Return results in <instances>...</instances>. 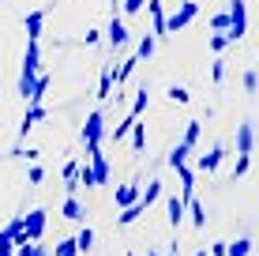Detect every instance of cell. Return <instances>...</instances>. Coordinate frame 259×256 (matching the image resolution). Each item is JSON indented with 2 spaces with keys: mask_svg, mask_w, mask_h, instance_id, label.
<instances>
[{
  "mask_svg": "<svg viewBox=\"0 0 259 256\" xmlns=\"http://www.w3.org/2000/svg\"><path fill=\"white\" fill-rule=\"evenodd\" d=\"M109 136V128H105V113L102 109H91L83 121V143H87V155L91 151H102V139Z\"/></svg>",
  "mask_w": 259,
  "mask_h": 256,
  "instance_id": "cell-1",
  "label": "cell"
},
{
  "mask_svg": "<svg viewBox=\"0 0 259 256\" xmlns=\"http://www.w3.org/2000/svg\"><path fill=\"white\" fill-rule=\"evenodd\" d=\"M195 15H199V4H195V0H181V4H177V12H169V19H165L169 38H173V34H181L184 26L195 19Z\"/></svg>",
  "mask_w": 259,
  "mask_h": 256,
  "instance_id": "cell-2",
  "label": "cell"
},
{
  "mask_svg": "<svg viewBox=\"0 0 259 256\" xmlns=\"http://www.w3.org/2000/svg\"><path fill=\"white\" fill-rule=\"evenodd\" d=\"M226 34L233 38V46L248 34V4L244 0H229V30Z\"/></svg>",
  "mask_w": 259,
  "mask_h": 256,
  "instance_id": "cell-3",
  "label": "cell"
},
{
  "mask_svg": "<svg viewBox=\"0 0 259 256\" xmlns=\"http://www.w3.org/2000/svg\"><path fill=\"white\" fill-rule=\"evenodd\" d=\"M46 117H49V109H46L41 102H26V113H23V121H19V139H26Z\"/></svg>",
  "mask_w": 259,
  "mask_h": 256,
  "instance_id": "cell-4",
  "label": "cell"
},
{
  "mask_svg": "<svg viewBox=\"0 0 259 256\" xmlns=\"http://www.w3.org/2000/svg\"><path fill=\"white\" fill-rule=\"evenodd\" d=\"M46 223H49V211H46V207H34L30 215H26V223H23V234L30 237V241H41V234H46Z\"/></svg>",
  "mask_w": 259,
  "mask_h": 256,
  "instance_id": "cell-5",
  "label": "cell"
},
{
  "mask_svg": "<svg viewBox=\"0 0 259 256\" xmlns=\"http://www.w3.org/2000/svg\"><path fill=\"white\" fill-rule=\"evenodd\" d=\"M147 12H150V34L154 38H169V26H165V4L162 0H147Z\"/></svg>",
  "mask_w": 259,
  "mask_h": 256,
  "instance_id": "cell-6",
  "label": "cell"
},
{
  "mask_svg": "<svg viewBox=\"0 0 259 256\" xmlns=\"http://www.w3.org/2000/svg\"><path fill=\"white\" fill-rule=\"evenodd\" d=\"M188 218V200L184 196H165V223L173 230H181V223Z\"/></svg>",
  "mask_w": 259,
  "mask_h": 256,
  "instance_id": "cell-7",
  "label": "cell"
},
{
  "mask_svg": "<svg viewBox=\"0 0 259 256\" xmlns=\"http://www.w3.org/2000/svg\"><path fill=\"white\" fill-rule=\"evenodd\" d=\"M226 158H229L226 147H210L207 155H199V158H195V170H199V173H218Z\"/></svg>",
  "mask_w": 259,
  "mask_h": 256,
  "instance_id": "cell-8",
  "label": "cell"
},
{
  "mask_svg": "<svg viewBox=\"0 0 259 256\" xmlns=\"http://www.w3.org/2000/svg\"><path fill=\"white\" fill-rule=\"evenodd\" d=\"M23 30H26V42H41V30H46V8L26 12L23 15Z\"/></svg>",
  "mask_w": 259,
  "mask_h": 256,
  "instance_id": "cell-9",
  "label": "cell"
},
{
  "mask_svg": "<svg viewBox=\"0 0 259 256\" xmlns=\"http://www.w3.org/2000/svg\"><path fill=\"white\" fill-rule=\"evenodd\" d=\"M105 42H109V49H124L128 46V26H124L120 12L109 19V26H105Z\"/></svg>",
  "mask_w": 259,
  "mask_h": 256,
  "instance_id": "cell-10",
  "label": "cell"
},
{
  "mask_svg": "<svg viewBox=\"0 0 259 256\" xmlns=\"http://www.w3.org/2000/svg\"><path fill=\"white\" fill-rule=\"evenodd\" d=\"M252 147H255V128H252V121H240L237 125V155H252Z\"/></svg>",
  "mask_w": 259,
  "mask_h": 256,
  "instance_id": "cell-11",
  "label": "cell"
},
{
  "mask_svg": "<svg viewBox=\"0 0 259 256\" xmlns=\"http://www.w3.org/2000/svg\"><path fill=\"white\" fill-rule=\"evenodd\" d=\"M177 181H181V196L184 200H195V170H192L188 162L177 166Z\"/></svg>",
  "mask_w": 259,
  "mask_h": 256,
  "instance_id": "cell-12",
  "label": "cell"
},
{
  "mask_svg": "<svg viewBox=\"0 0 259 256\" xmlns=\"http://www.w3.org/2000/svg\"><path fill=\"white\" fill-rule=\"evenodd\" d=\"M139 196H143V192H139V181H128V185H120V189H117V200H113V204H117V207L124 211V207H132V204H136Z\"/></svg>",
  "mask_w": 259,
  "mask_h": 256,
  "instance_id": "cell-13",
  "label": "cell"
},
{
  "mask_svg": "<svg viewBox=\"0 0 259 256\" xmlns=\"http://www.w3.org/2000/svg\"><path fill=\"white\" fill-rule=\"evenodd\" d=\"M87 158H91V166H94V181L98 185H109V158H105L102 151H91Z\"/></svg>",
  "mask_w": 259,
  "mask_h": 256,
  "instance_id": "cell-14",
  "label": "cell"
},
{
  "mask_svg": "<svg viewBox=\"0 0 259 256\" xmlns=\"http://www.w3.org/2000/svg\"><path fill=\"white\" fill-rule=\"evenodd\" d=\"M113 83H117V76H113V68H102V76H98V102H109L113 98Z\"/></svg>",
  "mask_w": 259,
  "mask_h": 256,
  "instance_id": "cell-15",
  "label": "cell"
},
{
  "mask_svg": "<svg viewBox=\"0 0 259 256\" xmlns=\"http://www.w3.org/2000/svg\"><path fill=\"white\" fill-rule=\"evenodd\" d=\"M162 196H165V181H162V177H150V181H147V192H143L139 200H143V204L150 207V204H158Z\"/></svg>",
  "mask_w": 259,
  "mask_h": 256,
  "instance_id": "cell-16",
  "label": "cell"
},
{
  "mask_svg": "<svg viewBox=\"0 0 259 256\" xmlns=\"http://www.w3.org/2000/svg\"><path fill=\"white\" fill-rule=\"evenodd\" d=\"M143 215H147V204H143V200H136L132 207H124L120 215H117V223H120V226H132V223H139Z\"/></svg>",
  "mask_w": 259,
  "mask_h": 256,
  "instance_id": "cell-17",
  "label": "cell"
},
{
  "mask_svg": "<svg viewBox=\"0 0 259 256\" xmlns=\"http://www.w3.org/2000/svg\"><path fill=\"white\" fill-rule=\"evenodd\" d=\"M229 46H233V38H229V34H226V30H214V34H210V38H207V49L214 53V57H222V53H226Z\"/></svg>",
  "mask_w": 259,
  "mask_h": 256,
  "instance_id": "cell-18",
  "label": "cell"
},
{
  "mask_svg": "<svg viewBox=\"0 0 259 256\" xmlns=\"http://www.w3.org/2000/svg\"><path fill=\"white\" fill-rule=\"evenodd\" d=\"M60 218H68V223H79V218H83V204H79L75 192L64 200V207H60Z\"/></svg>",
  "mask_w": 259,
  "mask_h": 256,
  "instance_id": "cell-19",
  "label": "cell"
},
{
  "mask_svg": "<svg viewBox=\"0 0 259 256\" xmlns=\"http://www.w3.org/2000/svg\"><path fill=\"white\" fill-rule=\"evenodd\" d=\"M188 218L195 230H207V207L199 204V200H188Z\"/></svg>",
  "mask_w": 259,
  "mask_h": 256,
  "instance_id": "cell-20",
  "label": "cell"
},
{
  "mask_svg": "<svg viewBox=\"0 0 259 256\" xmlns=\"http://www.w3.org/2000/svg\"><path fill=\"white\" fill-rule=\"evenodd\" d=\"M192 151H195V147H188V143H184V139H181V143H177L173 151H169V158H165V162H169V166H173V170H177V166H181V162H188V158H192Z\"/></svg>",
  "mask_w": 259,
  "mask_h": 256,
  "instance_id": "cell-21",
  "label": "cell"
},
{
  "mask_svg": "<svg viewBox=\"0 0 259 256\" xmlns=\"http://www.w3.org/2000/svg\"><path fill=\"white\" fill-rule=\"evenodd\" d=\"M154 49H158V38H154V34H143L136 57H139V60H150V57H154Z\"/></svg>",
  "mask_w": 259,
  "mask_h": 256,
  "instance_id": "cell-22",
  "label": "cell"
},
{
  "mask_svg": "<svg viewBox=\"0 0 259 256\" xmlns=\"http://www.w3.org/2000/svg\"><path fill=\"white\" fill-rule=\"evenodd\" d=\"M252 249H255L252 237H237V241H229V252L226 256H252Z\"/></svg>",
  "mask_w": 259,
  "mask_h": 256,
  "instance_id": "cell-23",
  "label": "cell"
},
{
  "mask_svg": "<svg viewBox=\"0 0 259 256\" xmlns=\"http://www.w3.org/2000/svg\"><path fill=\"white\" fill-rule=\"evenodd\" d=\"M136 121H139L136 113H128V117H124V121H120L117 128H109V139H117V143H120L124 136H132V125H136Z\"/></svg>",
  "mask_w": 259,
  "mask_h": 256,
  "instance_id": "cell-24",
  "label": "cell"
},
{
  "mask_svg": "<svg viewBox=\"0 0 259 256\" xmlns=\"http://www.w3.org/2000/svg\"><path fill=\"white\" fill-rule=\"evenodd\" d=\"M136 68H139V57H128V60H124V64L117 68V72H113V76H117V87H124V83H128Z\"/></svg>",
  "mask_w": 259,
  "mask_h": 256,
  "instance_id": "cell-25",
  "label": "cell"
},
{
  "mask_svg": "<svg viewBox=\"0 0 259 256\" xmlns=\"http://www.w3.org/2000/svg\"><path fill=\"white\" fill-rule=\"evenodd\" d=\"M75 245H79V256H87L94 249V230H91V226H83V230L75 234Z\"/></svg>",
  "mask_w": 259,
  "mask_h": 256,
  "instance_id": "cell-26",
  "label": "cell"
},
{
  "mask_svg": "<svg viewBox=\"0 0 259 256\" xmlns=\"http://www.w3.org/2000/svg\"><path fill=\"white\" fill-rule=\"evenodd\" d=\"M143 147H147V125H139V121H136V125H132V151H143Z\"/></svg>",
  "mask_w": 259,
  "mask_h": 256,
  "instance_id": "cell-27",
  "label": "cell"
},
{
  "mask_svg": "<svg viewBox=\"0 0 259 256\" xmlns=\"http://www.w3.org/2000/svg\"><path fill=\"white\" fill-rule=\"evenodd\" d=\"M199 136H203V121H188V128H184V143L199 147Z\"/></svg>",
  "mask_w": 259,
  "mask_h": 256,
  "instance_id": "cell-28",
  "label": "cell"
},
{
  "mask_svg": "<svg viewBox=\"0 0 259 256\" xmlns=\"http://www.w3.org/2000/svg\"><path fill=\"white\" fill-rule=\"evenodd\" d=\"M169 102H177V105H188L192 102V94H188V87H181V83H173V87H169Z\"/></svg>",
  "mask_w": 259,
  "mask_h": 256,
  "instance_id": "cell-29",
  "label": "cell"
},
{
  "mask_svg": "<svg viewBox=\"0 0 259 256\" xmlns=\"http://www.w3.org/2000/svg\"><path fill=\"white\" fill-rule=\"evenodd\" d=\"M46 91H49V72H41L38 79H34V91H30V102H41V98H46Z\"/></svg>",
  "mask_w": 259,
  "mask_h": 256,
  "instance_id": "cell-30",
  "label": "cell"
},
{
  "mask_svg": "<svg viewBox=\"0 0 259 256\" xmlns=\"http://www.w3.org/2000/svg\"><path fill=\"white\" fill-rule=\"evenodd\" d=\"M79 185L83 189H98V181H94V166H91V158L83 162V170H79Z\"/></svg>",
  "mask_w": 259,
  "mask_h": 256,
  "instance_id": "cell-31",
  "label": "cell"
},
{
  "mask_svg": "<svg viewBox=\"0 0 259 256\" xmlns=\"http://www.w3.org/2000/svg\"><path fill=\"white\" fill-rule=\"evenodd\" d=\"M147 105H150V94H147V87H143V91H136V102H132V113H136V117H143V113H147Z\"/></svg>",
  "mask_w": 259,
  "mask_h": 256,
  "instance_id": "cell-32",
  "label": "cell"
},
{
  "mask_svg": "<svg viewBox=\"0 0 259 256\" xmlns=\"http://www.w3.org/2000/svg\"><path fill=\"white\" fill-rule=\"evenodd\" d=\"M57 256H79V245H75V237H64V241L57 245Z\"/></svg>",
  "mask_w": 259,
  "mask_h": 256,
  "instance_id": "cell-33",
  "label": "cell"
},
{
  "mask_svg": "<svg viewBox=\"0 0 259 256\" xmlns=\"http://www.w3.org/2000/svg\"><path fill=\"white\" fill-rule=\"evenodd\" d=\"M26 181H30V185H41V181H46V166L30 162V170H26Z\"/></svg>",
  "mask_w": 259,
  "mask_h": 256,
  "instance_id": "cell-34",
  "label": "cell"
},
{
  "mask_svg": "<svg viewBox=\"0 0 259 256\" xmlns=\"http://www.w3.org/2000/svg\"><path fill=\"white\" fill-rule=\"evenodd\" d=\"M143 8H147V0H124V4H120V12H124V15H139Z\"/></svg>",
  "mask_w": 259,
  "mask_h": 256,
  "instance_id": "cell-35",
  "label": "cell"
},
{
  "mask_svg": "<svg viewBox=\"0 0 259 256\" xmlns=\"http://www.w3.org/2000/svg\"><path fill=\"white\" fill-rule=\"evenodd\" d=\"M210 79H214V83H222V79H226V60H222V57H214V64H210Z\"/></svg>",
  "mask_w": 259,
  "mask_h": 256,
  "instance_id": "cell-36",
  "label": "cell"
},
{
  "mask_svg": "<svg viewBox=\"0 0 259 256\" xmlns=\"http://www.w3.org/2000/svg\"><path fill=\"white\" fill-rule=\"evenodd\" d=\"M244 91H248V94L259 91V72H255V68H252V72H244Z\"/></svg>",
  "mask_w": 259,
  "mask_h": 256,
  "instance_id": "cell-37",
  "label": "cell"
},
{
  "mask_svg": "<svg viewBox=\"0 0 259 256\" xmlns=\"http://www.w3.org/2000/svg\"><path fill=\"white\" fill-rule=\"evenodd\" d=\"M248 166H252V155H237V170H233V177H244Z\"/></svg>",
  "mask_w": 259,
  "mask_h": 256,
  "instance_id": "cell-38",
  "label": "cell"
},
{
  "mask_svg": "<svg viewBox=\"0 0 259 256\" xmlns=\"http://www.w3.org/2000/svg\"><path fill=\"white\" fill-rule=\"evenodd\" d=\"M210 26H214V30H229V8L214 15V19H210Z\"/></svg>",
  "mask_w": 259,
  "mask_h": 256,
  "instance_id": "cell-39",
  "label": "cell"
},
{
  "mask_svg": "<svg viewBox=\"0 0 259 256\" xmlns=\"http://www.w3.org/2000/svg\"><path fill=\"white\" fill-rule=\"evenodd\" d=\"M98 42H102V30H87L83 34V46H98Z\"/></svg>",
  "mask_w": 259,
  "mask_h": 256,
  "instance_id": "cell-40",
  "label": "cell"
},
{
  "mask_svg": "<svg viewBox=\"0 0 259 256\" xmlns=\"http://www.w3.org/2000/svg\"><path fill=\"white\" fill-rule=\"evenodd\" d=\"M229 252V241H214L210 245V256H226Z\"/></svg>",
  "mask_w": 259,
  "mask_h": 256,
  "instance_id": "cell-41",
  "label": "cell"
},
{
  "mask_svg": "<svg viewBox=\"0 0 259 256\" xmlns=\"http://www.w3.org/2000/svg\"><path fill=\"white\" fill-rule=\"evenodd\" d=\"M23 158H26V162H38V158H41V151H38V147H26V151H23Z\"/></svg>",
  "mask_w": 259,
  "mask_h": 256,
  "instance_id": "cell-42",
  "label": "cell"
},
{
  "mask_svg": "<svg viewBox=\"0 0 259 256\" xmlns=\"http://www.w3.org/2000/svg\"><path fill=\"white\" fill-rule=\"evenodd\" d=\"M147 256H169V252H158V249H147Z\"/></svg>",
  "mask_w": 259,
  "mask_h": 256,
  "instance_id": "cell-43",
  "label": "cell"
},
{
  "mask_svg": "<svg viewBox=\"0 0 259 256\" xmlns=\"http://www.w3.org/2000/svg\"><path fill=\"white\" fill-rule=\"evenodd\" d=\"M195 256H210V249H199V252H195Z\"/></svg>",
  "mask_w": 259,
  "mask_h": 256,
  "instance_id": "cell-44",
  "label": "cell"
},
{
  "mask_svg": "<svg viewBox=\"0 0 259 256\" xmlns=\"http://www.w3.org/2000/svg\"><path fill=\"white\" fill-rule=\"evenodd\" d=\"M124 256H136V252H124Z\"/></svg>",
  "mask_w": 259,
  "mask_h": 256,
  "instance_id": "cell-45",
  "label": "cell"
}]
</instances>
